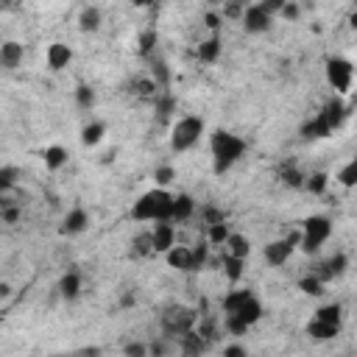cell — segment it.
Wrapping results in <instances>:
<instances>
[{
  "instance_id": "6da1fadb",
  "label": "cell",
  "mask_w": 357,
  "mask_h": 357,
  "mask_svg": "<svg viewBox=\"0 0 357 357\" xmlns=\"http://www.w3.org/2000/svg\"><path fill=\"white\" fill-rule=\"evenodd\" d=\"M209 148H212V168H215V173L220 176V173H226L237 159L246 154V140L220 129V132L212 134Z\"/></svg>"
},
{
  "instance_id": "7a4b0ae2",
  "label": "cell",
  "mask_w": 357,
  "mask_h": 357,
  "mask_svg": "<svg viewBox=\"0 0 357 357\" xmlns=\"http://www.w3.org/2000/svg\"><path fill=\"white\" fill-rule=\"evenodd\" d=\"M171 204H173V195L165 190V187H157V190H148L146 195H140V201H134L132 207V215L134 220H171Z\"/></svg>"
},
{
  "instance_id": "3957f363",
  "label": "cell",
  "mask_w": 357,
  "mask_h": 357,
  "mask_svg": "<svg viewBox=\"0 0 357 357\" xmlns=\"http://www.w3.org/2000/svg\"><path fill=\"white\" fill-rule=\"evenodd\" d=\"M223 313L252 326V324H257L263 318V304L252 290H232L223 299Z\"/></svg>"
},
{
  "instance_id": "277c9868",
  "label": "cell",
  "mask_w": 357,
  "mask_h": 357,
  "mask_svg": "<svg viewBox=\"0 0 357 357\" xmlns=\"http://www.w3.org/2000/svg\"><path fill=\"white\" fill-rule=\"evenodd\" d=\"M204 129H207L204 121H201V117H195V114L179 117V121L173 123V129H171V148L173 151H190L201 140Z\"/></svg>"
},
{
  "instance_id": "5b68a950",
  "label": "cell",
  "mask_w": 357,
  "mask_h": 357,
  "mask_svg": "<svg viewBox=\"0 0 357 357\" xmlns=\"http://www.w3.org/2000/svg\"><path fill=\"white\" fill-rule=\"evenodd\" d=\"M332 234V220L324 218V215H313L304 220L302 232H299V246L307 252V254H315Z\"/></svg>"
},
{
  "instance_id": "8992f818",
  "label": "cell",
  "mask_w": 357,
  "mask_h": 357,
  "mask_svg": "<svg viewBox=\"0 0 357 357\" xmlns=\"http://www.w3.org/2000/svg\"><path fill=\"white\" fill-rule=\"evenodd\" d=\"M326 81H329V87H332L338 95H346V92L351 89V81H354V67H351V62H349V59H340V56L329 59V62H326Z\"/></svg>"
},
{
  "instance_id": "52a82bcc",
  "label": "cell",
  "mask_w": 357,
  "mask_h": 357,
  "mask_svg": "<svg viewBox=\"0 0 357 357\" xmlns=\"http://www.w3.org/2000/svg\"><path fill=\"white\" fill-rule=\"evenodd\" d=\"M195 324V313L187 310V307H171L165 315H162V329L165 335H184L187 329H193Z\"/></svg>"
},
{
  "instance_id": "ba28073f",
  "label": "cell",
  "mask_w": 357,
  "mask_h": 357,
  "mask_svg": "<svg viewBox=\"0 0 357 357\" xmlns=\"http://www.w3.org/2000/svg\"><path fill=\"white\" fill-rule=\"evenodd\" d=\"M296 246H299V232H293L290 237H285V241L268 243V246H265V260L279 268V265H285V263L290 260V254L296 252Z\"/></svg>"
},
{
  "instance_id": "9c48e42d",
  "label": "cell",
  "mask_w": 357,
  "mask_h": 357,
  "mask_svg": "<svg viewBox=\"0 0 357 357\" xmlns=\"http://www.w3.org/2000/svg\"><path fill=\"white\" fill-rule=\"evenodd\" d=\"M148 234H151V249H154V254H165V252L176 243L173 220H157L154 229H151Z\"/></svg>"
},
{
  "instance_id": "30bf717a",
  "label": "cell",
  "mask_w": 357,
  "mask_h": 357,
  "mask_svg": "<svg viewBox=\"0 0 357 357\" xmlns=\"http://www.w3.org/2000/svg\"><path fill=\"white\" fill-rule=\"evenodd\" d=\"M271 20H274V15H268L260 3H254V6H249V9L243 12V26H246L249 34H263V31H268V28H271Z\"/></svg>"
},
{
  "instance_id": "8fae6325",
  "label": "cell",
  "mask_w": 357,
  "mask_h": 357,
  "mask_svg": "<svg viewBox=\"0 0 357 357\" xmlns=\"http://www.w3.org/2000/svg\"><path fill=\"white\" fill-rule=\"evenodd\" d=\"M165 257H168V263H171V268H179V271H198V265H195V252L190 249V246H171L168 252H165Z\"/></svg>"
},
{
  "instance_id": "7c38bea8",
  "label": "cell",
  "mask_w": 357,
  "mask_h": 357,
  "mask_svg": "<svg viewBox=\"0 0 357 357\" xmlns=\"http://www.w3.org/2000/svg\"><path fill=\"white\" fill-rule=\"evenodd\" d=\"M349 268V257L343 254V252H338L335 257H329L326 263H321V271L315 274L321 282H329V279H335V277H343V271Z\"/></svg>"
},
{
  "instance_id": "4fadbf2b",
  "label": "cell",
  "mask_w": 357,
  "mask_h": 357,
  "mask_svg": "<svg viewBox=\"0 0 357 357\" xmlns=\"http://www.w3.org/2000/svg\"><path fill=\"white\" fill-rule=\"evenodd\" d=\"M70 59H73V51L64 42H53L48 48V67L51 70H64L70 64Z\"/></svg>"
},
{
  "instance_id": "5bb4252c",
  "label": "cell",
  "mask_w": 357,
  "mask_h": 357,
  "mask_svg": "<svg viewBox=\"0 0 357 357\" xmlns=\"http://www.w3.org/2000/svg\"><path fill=\"white\" fill-rule=\"evenodd\" d=\"M223 249H226V254L241 257V260H246V257L252 254V243H249V237H243V234H232V232H229V237H226Z\"/></svg>"
},
{
  "instance_id": "9a60e30c",
  "label": "cell",
  "mask_w": 357,
  "mask_h": 357,
  "mask_svg": "<svg viewBox=\"0 0 357 357\" xmlns=\"http://www.w3.org/2000/svg\"><path fill=\"white\" fill-rule=\"evenodd\" d=\"M193 212H195V201H193L187 193L173 195V204H171V220H187V218H193Z\"/></svg>"
},
{
  "instance_id": "2e32d148",
  "label": "cell",
  "mask_w": 357,
  "mask_h": 357,
  "mask_svg": "<svg viewBox=\"0 0 357 357\" xmlns=\"http://www.w3.org/2000/svg\"><path fill=\"white\" fill-rule=\"evenodd\" d=\"M87 223H89V215H87L81 207H76V209H70V212L64 215L62 232H64V234H78V232L87 229Z\"/></svg>"
},
{
  "instance_id": "e0dca14e",
  "label": "cell",
  "mask_w": 357,
  "mask_h": 357,
  "mask_svg": "<svg viewBox=\"0 0 357 357\" xmlns=\"http://www.w3.org/2000/svg\"><path fill=\"white\" fill-rule=\"evenodd\" d=\"M346 114H349V109L343 106V101H340V98H332V101L324 106V112H321V117H324V121L332 126V132L343 123V117H346Z\"/></svg>"
},
{
  "instance_id": "ac0fdd59",
  "label": "cell",
  "mask_w": 357,
  "mask_h": 357,
  "mask_svg": "<svg viewBox=\"0 0 357 357\" xmlns=\"http://www.w3.org/2000/svg\"><path fill=\"white\" fill-rule=\"evenodd\" d=\"M20 62H23V45L20 42H3L0 45V64L15 70V67H20Z\"/></svg>"
},
{
  "instance_id": "d6986e66",
  "label": "cell",
  "mask_w": 357,
  "mask_h": 357,
  "mask_svg": "<svg viewBox=\"0 0 357 357\" xmlns=\"http://www.w3.org/2000/svg\"><path fill=\"white\" fill-rule=\"evenodd\" d=\"M302 134H304L307 140H324V137H329V134H332V126H329V123L324 121V117L318 114L315 121H310V123L302 129Z\"/></svg>"
},
{
  "instance_id": "ffe728a7",
  "label": "cell",
  "mask_w": 357,
  "mask_h": 357,
  "mask_svg": "<svg viewBox=\"0 0 357 357\" xmlns=\"http://www.w3.org/2000/svg\"><path fill=\"white\" fill-rule=\"evenodd\" d=\"M307 332L315 338V340H329V338H335L338 332H340V324H329V321H313L310 326H307Z\"/></svg>"
},
{
  "instance_id": "44dd1931",
  "label": "cell",
  "mask_w": 357,
  "mask_h": 357,
  "mask_svg": "<svg viewBox=\"0 0 357 357\" xmlns=\"http://www.w3.org/2000/svg\"><path fill=\"white\" fill-rule=\"evenodd\" d=\"M64 165H67V151H64L62 146L45 148V168H48V171H59V168H64Z\"/></svg>"
},
{
  "instance_id": "7402d4cb",
  "label": "cell",
  "mask_w": 357,
  "mask_h": 357,
  "mask_svg": "<svg viewBox=\"0 0 357 357\" xmlns=\"http://www.w3.org/2000/svg\"><path fill=\"white\" fill-rule=\"evenodd\" d=\"M59 290H62V296H64V299H76V296L81 293V277H78L76 271L64 274V277H62V282H59Z\"/></svg>"
},
{
  "instance_id": "603a6c76",
  "label": "cell",
  "mask_w": 357,
  "mask_h": 357,
  "mask_svg": "<svg viewBox=\"0 0 357 357\" xmlns=\"http://www.w3.org/2000/svg\"><path fill=\"white\" fill-rule=\"evenodd\" d=\"M243 265H246V260H241V257H232V254L223 257V274L229 277V282H241Z\"/></svg>"
},
{
  "instance_id": "cb8c5ba5",
  "label": "cell",
  "mask_w": 357,
  "mask_h": 357,
  "mask_svg": "<svg viewBox=\"0 0 357 357\" xmlns=\"http://www.w3.org/2000/svg\"><path fill=\"white\" fill-rule=\"evenodd\" d=\"M78 28L81 31H98L101 28V12L95 9V6H87L84 12H81V17H78Z\"/></svg>"
},
{
  "instance_id": "d4e9b609",
  "label": "cell",
  "mask_w": 357,
  "mask_h": 357,
  "mask_svg": "<svg viewBox=\"0 0 357 357\" xmlns=\"http://www.w3.org/2000/svg\"><path fill=\"white\" fill-rule=\"evenodd\" d=\"M220 56V40L218 37H209L207 42L198 45V59L201 62H215Z\"/></svg>"
},
{
  "instance_id": "484cf974",
  "label": "cell",
  "mask_w": 357,
  "mask_h": 357,
  "mask_svg": "<svg viewBox=\"0 0 357 357\" xmlns=\"http://www.w3.org/2000/svg\"><path fill=\"white\" fill-rule=\"evenodd\" d=\"M315 318H318V321H329V324H340L343 307H340V304H324V307L315 310Z\"/></svg>"
},
{
  "instance_id": "4316f807",
  "label": "cell",
  "mask_w": 357,
  "mask_h": 357,
  "mask_svg": "<svg viewBox=\"0 0 357 357\" xmlns=\"http://www.w3.org/2000/svg\"><path fill=\"white\" fill-rule=\"evenodd\" d=\"M103 140V126L101 123H89V126H84V132H81V143L84 146H98Z\"/></svg>"
},
{
  "instance_id": "83f0119b",
  "label": "cell",
  "mask_w": 357,
  "mask_h": 357,
  "mask_svg": "<svg viewBox=\"0 0 357 357\" xmlns=\"http://www.w3.org/2000/svg\"><path fill=\"white\" fill-rule=\"evenodd\" d=\"M326 184H329V176H326V173H313V176H304V184H302V187H307L310 193L321 195V193L326 190Z\"/></svg>"
},
{
  "instance_id": "f1b7e54d",
  "label": "cell",
  "mask_w": 357,
  "mask_h": 357,
  "mask_svg": "<svg viewBox=\"0 0 357 357\" xmlns=\"http://www.w3.org/2000/svg\"><path fill=\"white\" fill-rule=\"evenodd\" d=\"M226 237H229V226H226L223 220L209 223V243H212V246H223Z\"/></svg>"
},
{
  "instance_id": "f546056e",
  "label": "cell",
  "mask_w": 357,
  "mask_h": 357,
  "mask_svg": "<svg viewBox=\"0 0 357 357\" xmlns=\"http://www.w3.org/2000/svg\"><path fill=\"white\" fill-rule=\"evenodd\" d=\"M282 182H285L288 187H302V184H304V173H302L296 165H285V168H282Z\"/></svg>"
},
{
  "instance_id": "4dcf8cb0",
  "label": "cell",
  "mask_w": 357,
  "mask_h": 357,
  "mask_svg": "<svg viewBox=\"0 0 357 357\" xmlns=\"http://www.w3.org/2000/svg\"><path fill=\"white\" fill-rule=\"evenodd\" d=\"M338 182H340L343 187H354V182H357V162H354V159L346 162V168L338 173Z\"/></svg>"
},
{
  "instance_id": "1f68e13d",
  "label": "cell",
  "mask_w": 357,
  "mask_h": 357,
  "mask_svg": "<svg viewBox=\"0 0 357 357\" xmlns=\"http://www.w3.org/2000/svg\"><path fill=\"white\" fill-rule=\"evenodd\" d=\"M299 288H302L307 296H321V293H324V282H321L318 277H307V279H302V282H299Z\"/></svg>"
},
{
  "instance_id": "d6a6232c",
  "label": "cell",
  "mask_w": 357,
  "mask_h": 357,
  "mask_svg": "<svg viewBox=\"0 0 357 357\" xmlns=\"http://www.w3.org/2000/svg\"><path fill=\"white\" fill-rule=\"evenodd\" d=\"M173 176H176V173H173V168H171V165H162V168H157V171H154V182H157V187H168V184L173 182Z\"/></svg>"
},
{
  "instance_id": "836d02e7",
  "label": "cell",
  "mask_w": 357,
  "mask_h": 357,
  "mask_svg": "<svg viewBox=\"0 0 357 357\" xmlns=\"http://www.w3.org/2000/svg\"><path fill=\"white\" fill-rule=\"evenodd\" d=\"M76 98H78V106H81V109H89V106L95 103V92H92L89 87H78V89H76Z\"/></svg>"
},
{
  "instance_id": "e575fe53",
  "label": "cell",
  "mask_w": 357,
  "mask_h": 357,
  "mask_svg": "<svg viewBox=\"0 0 357 357\" xmlns=\"http://www.w3.org/2000/svg\"><path fill=\"white\" fill-rule=\"evenodd\" d=\"M134 252H137V254H154V249H151V234H148V232L140 234L137 241H134Z\"/></svg>"
},
{
  "instance_id": "d590c367",
  "label": "cell",
  "mask_w": 357,
  "mask_h": 357,
  "mask_svg": "<svg viewBox=\"0 0 357 357\" xmlns=\"http://www.w3.org/2000/svg\"><path fill=\"white\" fill-rule=\"evenodd\" d=\"M154 45H157V34H154V31H146V34L140 37V53L148 56V53L154 51Z\"/></svg>"
},
{
  "instance_id": "8d00e7d4",
  "label": "cell",
  "mask_w": 357,
  "mask_h": 357,
  "mask_svg": "<svg viewBox=\"0 0 357 357\" xmlns=\"http://www.w3.org/2000/svg\"><path fill=\"white\" fill-rule=\"evenodd\" d=\"M157 87H165L168 84V67H165V62H157L154 64V78H151Z\"/></svg>"
},
{
  "instance_id": "74e56055",
  "label": "cell",
  "mask_w": 357,
  "mask_h": 357,
  "mask_svg": "<svg viewBox=\"0 0 357 357\" xmlns=\"http://www.w3.org/2000/svg\"><path fill=\"white\" fill-rule=\"evenodd\" d=\"M288 3V0H260V6L268 12V15H279V9Z\"/></svg>"
},
{
  "instance_id": "f35d334b",
  "label": "cell",
  "mask_w": 357,
  "mask_h": 357,
  "mask_svg": "<svg viewBox=\"0 0 357 357\" xmlns=\"http://www.w3.org/2000/svg\"><path fill=\"white\" fill-rule=\"evenodd\" d=\"M279 15H282L285 20H296V17H299V6L293 3V0H288V3L279 9Z\"/></svg>"
},
{
  "instance_id": "ab89813d",
  "label": "cell",
  "mask_w": 357,
  "mask_h": 357,
  "mask_svg": "<svg viewBox=\"0 0 357 357\" xmlns=\"http://www.w3.org/2000/svg\"><path fill=\"white\" fill-rule=\"evenodd\" d=\"M223 354H226V357H241V354H246V349H243V346H226Z\"/></svg>"
},
{
  "instance_id": "60d3db41",
  "label": "cell",
  "mask_w": 357,
  "mask_h": 357,
  "mask_svg": "<svg viewBox=\"0 0 357 357\" xmlns=\"http://www.w3.org/2000/svg\"><path fill=\"white\" fill-rule=\"evenodd\" d=\"M146 351H148V349H146L143 343H129V346H126V354H146Z\"/></svg>"
},
{
  "instance_id": "b9f144b4",
  "label": "cell",
  "mask_w": 357,
  "mask_h": 357,
  "mask_svg": "<svg viewBox=\"0 0 357 357\" xmlns=\"http://www.w3.org/2000/svg\"><path fill=\"white\" fill-rule=\"evenodd\" d=\"M207 26H209L212 31H218V26H220V20H218V15H207Z\"/></svg>"
},
{
  "instance_id": "7bdbcfd3",
  "label": "cell",
  "mask_w": 357,
  "mask_h": 357,
  "mask_svg": "<svg viewBox=\"0 0 357 357\" xmlns=\"http://www.w3.org/2000/svg\"><path fill=\"white\" fill-rule=\"evenodd\" d=\"M12 290H9V285H0V296H9Z\"/></svg>"
},
{
  "instance_id": "ee69618b",
  "label": "cell",
  "mask_w": 357,
  "mask_h": 357,
  "mask_svg": "<svg viewBox=\"0 0 357 357\" xmlns=\"http://www.w3.org/2000/svg\"><path fill=\"white\" fill-rule=\"evenodd\" d=\"M148 3H154V0H134V6H148Z\"/></svg>"
},
{
  "instance_id": "f6af8a7d",
  "label": "cell",
  "mask_w": 357,
  "mask_h": 357,
  "mask_svg": "<svg viewBox=\"0 0 357 357\" xmlns=\"http://www.w3.org/2000/svg\"><path fill=\"white\" fill-rule=\"evenodd\" d=\"M9 3H15V0H0V6H9Z\"/></svg>"
},
{
  "instance_id": "bcb514c9",
  "label": "cell",
  "mask_w": 357,
  "mask_h": 357,
  "mask_svg": "<svg viewBox=\"0 0 357 357\" xmlns=\"http://www.w3.org/2000/svg\"><path fill=\"white\" fill-rule=\"evenodd\" d=\"M0 215H3V204H0Z\"/></svg>"
},
{
  "instance_id": "7dc6e473",
  "label": "cell",
  "mask_w": 357,
  "mask_h": 357,
  "mask_svg": "<svg viewBox=\"0 0 357 357\" xmlns=\"http://www.w3.org/2000/svg\"><path fill=\"white\" fill-rule=\"evenodd\" d=\"M209 3H218V0H209Z\"/></svg>"
}]
</instances>
